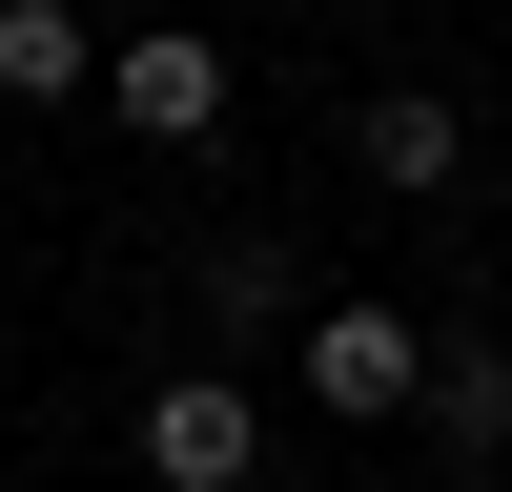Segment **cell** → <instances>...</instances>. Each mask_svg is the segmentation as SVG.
<instances>
[{
  "mask_svg": "<svg viewBox=\"0 0 512 492\" xmlns=\"http://www.w3.org/2000/svg\"><path fill=\"white\" fill-rule=\"evenodd\" d=\"M246 451H267V431H246L226 369H164V390H144V472L164 492H246Z\"/></svg>",
  "mask_w": 512,
  "mask_h": 492,
  "instance_id": "cell-1",
  "label": "cell"
},
{
  "mask_svg": "<svg viewBox=\"0 0 512 492\" xmlns=\"http://www.w3.org/2000/svg\"><path fill=\"white\" fill-rule=\"evenodd\" d=\"M308 390H328V410H410V390H431L410 308H328V328H308Z\"/></svg>",
  "mask_w": 512,
  "mask_h": 492,
  "instance_id": "cell-2",
  "label": "cell"
},
{
  "mask_svg": "<svg viewBox=\"0 0 512 492\" xmlns=\"http://www.w3.org/2000/svg\"><path fill=\"white\" fill-rule=\"evenodd\" d=\"M123 123L205 144V123H226V62H205V41H123Z\"/></svg>",
  "mask_w": 512,
  "mask_h": 492,
  "instance_id": "cell-3",
  "label": "cell"
},
{
  "mask_svg": "<svg viewBox=\"0 0 512 492\" xmlns=\"http://www.w3.org/2000/svg\"><path fill=\"white\" fill-rule=\"evenodd\" d=\"M410 410H431L451 451H512V328H492V349H431V390H410Z\"/></svg>",
  "mask_w": 512,
  "mask_h": 492,
  "instance_id": "cell-4",
  "label": "cell"
},
{
  "mask_svg": "<svg viewBox=\"0 0 512 492\" xmlns=\"http://www.w3.org/2000/svg\"><path fill=\"white\" fill-rule=\"evenodd\" d=\"M451 164H472V123H451V103H369V185H410V205H431Z\"/></svg>",
  "mask_w": 512,
  "mask_h": 492,
  "instance_id": "cell-5",
  "label": "cell"
},
{
  "mask_svg": "<svg viewBox=\"0 0 512 492\" xmlns=\"http://www.w3.org/2000/svg\"><path fill=\"white\" fill-rule=\"evenodd\" d=\"M0 82H21V103L82 82V21H62V0H0Z\"/></svg>",
  "mask_w": 512,
  "mask_h": 492,
  "instance_id": "cell-6",
  "label": "cell"
},
{
  "mask_svg": "<svg viewBox=\"0 0 512 492\" xmlns=\"http://www.w3.org/2000/svg\"><path fill=\"white\" fill-rule=\"evenodd\" d=\"M492 328H512V287H492Z\"/></svg>",
  "mask_w": 512,
  "mask_h": 492,
  "instance_id": "cell-7",
  "label": "cell"
},
{
  "mask_svg": "<svg viewBox=\"0 0 512 492\" xmlns=\"http://www.w3.org/2000/svg\"><path fill=\"white\" fill-rule=\"evenodd\" d=\"M246 492H267V472H246Z\"/></svg>",
  "mask_w": 512,
  "mask_h": 492,
  "instance_id": "cell-8",
  "label": "cell"
}]
</instances>
